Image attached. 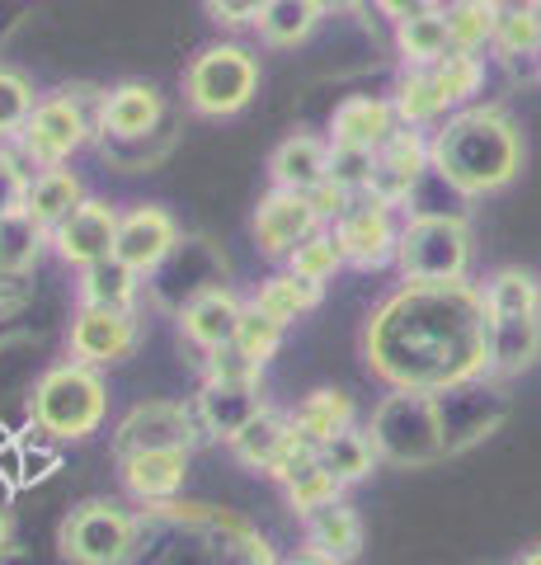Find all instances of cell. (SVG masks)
I'll use <instances>...</instances> for the list:
<instances>
[{"instance_id":"obj_1","label":"cell","mask_w":541,"mask_h":565,"mask_svg":"<svg viewBox=\"0 0 541 565\" xmlns=\"http://www.w3.org/2000/svg\"><path fill=\"white\" fill-rule=\"evenodd\" d=\"M363 359L391 392L443 396L490 377V311L476 282H400L363 321Z\"/></svg>"},{"instance_id":"obj_2","label":"cell","mask_w":541,"mask_h":565,"mask_svg":"<svg viewBox=\"0 0 541 565\" xmlns=\"http://www.w3.org/2000/svg\"><path fill=\"white\" fill-rule=\"evenodd\" d=\"M433 180L452 189L457 199H490L509 189L522 161H528V141L509 109L499 104H470V109L447 114L429 137Z\"/></svg>"},{"instance_id":"obj_3","label":"cell","mask_w":541,"mask_h":565,"mask_svg":"<svg viewBox=\"0 0 541 565\" xmlns=\"http://www.w3.org/2000/svg\"><path fill=\"white\" fill-rule=\"evenodd\" d=\"M29 415L43 434L52 438H90L104 429L109 419V386L95 367L85 363H57L33 382V396H29Z\"/></svg>"},{"instance_id":"obj_4","label":"cell","mask_w":541,"mask_h":565,"mask_svg":"<svg viewBox=\"0 0 541 565\" xmlns=\"http://www.w3.org/2000/svg\"><path fill=\"white\" fill-rule=\"evenodd\" d=\"M476 236L462 212H414L400 226V282H466Z\"/></svg>"},{"instance_id":"obj_5","label":"cell","mask_w":541,"mask_h":565,"mask_svg":"<svg viewBox=\"0 0 541 565\" xmlns=\"http://www.w3.org/2000/svg\"><path fill=\"white\" fill-rule=\"evenodd\" d=\"M372 448L381 462L391 467H433L447 457V438H443V419H439V401L419 396V392H391L381 396L372 411Z\"/></svg>"},{"instance_id":"obj_6","label":"cell","mask_w":541,"mask_h":565,"mask_svg":"<svg viewBox=\"0 0 541 565\" xmlns=\"http://www.w3.org/2000/svg\"><path fill=\"white\" fill-rule=\"evenodd\" d=\"M259 90V57L240 43L203 47L184 71V99L203 118H231Z\"/></svg>"},{"instance_id":"obj_7","label":"cell","mask_w":541,"mask_h":565,"mask_svg":"<svg viewBox=\"0 0 541 565\" xmlns=\"http://www.w3.org/2000/svg\"><path fill=\"white\" fill-rule=\"evenodd\" d=\"M90 141V118H85V104L62 90V95H47L39 99V109L24 122V132L10 141V151L20 156L29 170H62L72 156Z\"/></svg>"},{"instance_id":"obj_8","label":"cell","mask_w":541,"mask_h":565,"mask_svg":"<svg viewBox=\"0 0 541 565\" xmlns=\"http://www.w3.org/2000/svg\"><path fill=\"white\" fill-rule=\"evenodd\" d=\"M57 542L72 565H123L137 542V519L109 500H85L66 514Z\"/></svg>"},{"instance_id":"obj_9","label":"cell","mask_w":541,"mask_h":565,"mask_svg":"<svg viewBox=\"0 0 541 565\" xmlns=\"http://www.w3.org/2000/svg\"><path fill=\"white\" fill-rule=\"evenodd\" d=\"M194 444H198V415L180 401H142L113 429L118 462L142 457V452H188Z\"/></svg>"},{"instance_id":"obj_10","label":"cell","mask_w":541,"mask_h":565,"mask_svg":"<svg viewBox=\"0 0 541 565\" xmlns=\"http://www.w3.org/2000/svg\"><path fill=\"white\" fill-rule=\"evenodd\" d=\"M439 401V419H443V438H447V457H457L466 448L485 444L504 419H509V392L499 382L480 377L466 386H452V392L433 396Z\"/></svg>"},{"instance_id":"obj_11","label":"cell","mask_w":541,"mask_h":565,"mask_svg":"<svg viewBox=\"0 0 541 565\" xmlns=\"http://www.w3.org/2000/svg\"><path fill=\"white\" fill-rule=\"evenodd\" d=\"M339 241V255L348 269L358 274H377L396 264V250H400V226H396V212L381 207L377 199H354V207L329 226Z\"/></svg>"},{"instance_id":"obj_12","label":"cell","mask_w":541,"mask_h":565,"mask_svg":"<svg viewBox=\"0 0 541 565\" xmlns=\"http://www.w3.org/2000/svg\"><path fill=\"white\" fill-rule=\"evenodd\" d=\"M180 222L170 217L165 207L155 203H137L128 207L123 217H118V241H113V259L123 264V269H132L137 278H151L161 274L170 255L180 250Z\"/></svg>"},{"instance_id":"obj_13","label":"cell","mask_w":541,"mask_h":565,"mask_svg":"<svg viewBox=\"0 0 541 565\" xmlns=\"http://www.w3.org/2000/svg\"><path fill=\"white\" fill-rule=\"evenodd\" d=\"M250 232H255L259 255L288 264V255L296 250V245H306L316 232H325V222H321V212H316V203H311L306 193L269 189L264 199H259V207H255Z\"/></svg>"},{"instance_id":"obj_14","label":"cell","mask_w":541,"mask_h":565,"mask_svg":"<svg viewBox=\"0 0 541 565\" xmlns=\"http://www.w3.org/2000/svg\"><path fill=\"white\" fill-rule=\"evenodd\" d=\"M137 340H142L137 311H85V307H76L66 349H72V363H85L99 373V367H118L123 359H132Z\"/></svg>"},{"instance_id":"obj_15","label":"cell","mask_w":541,"mask_h":565,"mask_svg":"<svg viewBox=\"0 0 541 565\" xmlns=\"http://www.w3.org/2000/svg\"><path fill=\"white\" fill-rule=\"evenodd\" d=\"M424 174H433L429 161V137L414 128H396L391 141L377 151V170H372V189L368 199H377L381 207H400L414 199V189L424 184Z\"/></svg>"},{"instance_id":"obj_16","label":"cell","mask_w":541,"mask_h":565,"mask_svg":"<svg viewBox=\"0 0 541 565\" xmlns=\"http://www.w3.org/2000/svg\"><path fill=\"white\" fill-rule=\"evenodd\" d=\"M118 217L123 212L109 207L104 199H85L72 217H66L57 232H52V250H57L62 264L72 269H95V264L113 259V241H118Z\"/></svg>"},{"instance_id":"obj_17","label":"cell","mask_w":541,"mask_h":565,"mask_svg":"<svg viewBox=\"0 0 541 565\" xmlns=\"http://www.w3.org/2000/svg\"><path fill=\"white\" fill-rule=\"evenodd\" d=\"M246 307L250 302H240L231 288H213V292H203V297H194V302L180 307V334L203 353V359L207 353H221V349L236 344L240 321H246Z\"/></svg>"},{"instance_id":"obj_18","label":"cell","mask_w":541,"mask_h":565,"mask_svg":"<svg viewBox=\"0 0 541 565\" xmlns=\"http://www.w3.org/2000/svg\"><path fill=\"white\" fill-rule=\"evenodd\" d=\"M400 128L391 99L381 95H348L329 114V147H354V151H381Z\"/></svg>"},{"instance_id":"obj_19","label":"cell","mask_w":541,"mask_h":565,"mask_svg":"<svg viewBox=\"0 0 541 565\" xmlns=\"http://www.w3.org/2000/svg\"><path fill=\"white\" fill-rule=\"evenodd\" d=\"M269 180L283 193H316L329 184V137L316 132H292L269 156Z\"/></svg>"},{"instance_id":"obj_20","label":"cell","mask_w":541,"mask_h":565,"mask_svg":"<svg viewBox=\"0 0 541 565\" xmlns=\"http://www.w3.org/2000/svg\"><path fill=\"white\" fill-rule=\"evenodd\" d=\"M259 411H264V382H203L194 401L198 424L221 444H231Z\"/></svg>"},{"instance_id":"obj_21","label":"cell","mask_w":541,"mask_h":565,"mask_svg":"<svg viewBox=\"0 0 541 565\" xmlns=\"http://www.w3.org/2000/svg\"><path fill=\"white\" fill-rule=\"evenodd\" d=\"M165 114V99L147 81H123L99 99V132L118 141H142L155 132V122Z\"/></svg>"},{"instance_id":"obj_22","label":"cell","mask_w":541,"mask_h":565,"mask_svg":"<svg viewBox=\"0 0 541 565\" xmlns=\"http://www.w3.org/2000/svg\"><path fill=\"white\" fill-rule=\"evenodd\" d=\"M288 415H292V434L302 438L306 448H316V457L325 444H335L339 434L358 429V405L348 392H339V386H321V392L302 396V405Z\"/></svg>"},{"instance_id":"obj_23","label":"cell","mask_w":541,"mask_h":565,"mask_svg":"<svg viewBox=\"0 0 541 565\" xmlns=\"http://www.w3.org/2000/svg\"><path fill=\"white\" fill-rule=\"evenodd\" d=\"M302 537H306V546H302L306 556H321V561L348 565V561L363 552V519H358V509H354V504L339 500V504L321 509V514L302 519Z\"/></svg>"},{"instance_id":"obj_24","label":"cell","mask_w":541,"mask_h":565,"mask_svg":"<svg viewBox=\"0 0 541 565\" xmlns=\"http://www.w3.org/2000/svg\"><path fill=\"white\" fill-rule=\"evenodd\" d=\"M118 476H123V490L142 504H165L184 490L188 481V452H142L118 462Z\"/></svg>"},{"instance_id":"obj_25","label":"cell","mask_w":541,"mask_h":565,"mask_svg":"<svg viewBox=\"0 0 541 565\" xmlns=\"http://www.w3.org/2000/svg\"><path fill=\"white\" fill-rule=\"evenodd\" d=\"M541 359V316L490 321V382H509Z\"/></svg>"},{"instance_id":"obj_26","label":"cell","mask_w":541,"mask_h":565,"mask_svg":"<svg viewBox=\"0 0 541 565\" xmlns=\"http://www.w3.org/2000/svg\"><path fill=\"white\" fill-rule=\"evenodd\" d=\"M226 448H231V457H236V462L246 467V471H264V476H269V471L278 467V457L292 448V415L264 405V411H259Z\"/></svg>"},{"instance_id":"obj_27","label":"cell","mask_w":541,"mask_h":565,"mask_svg":"<svg viewBox=\"0 0 541 565\" xmlns=\"http://www.w3.org/2000/svg\"><path fill=\"white\" fill-rule=\"evenodd\" d=\"M396 52H400V62H405V71H433L439 66L452 52L443 6H419L405 24H396Z\"/></svg>"},{"instance_id":"obj_28","label":"cell","mask_w":541,"mask_h":565,"mask_svg":"<svg viewBox=\"0 0 541 565\" xmlns=\"http://www.w3.org/2000/svg\"><path fill=\"white\" fill-rule=\"evenodd\" d=\"M485 311L490 321H509V316H541V274L522 269V264H499V269L480 282Z\"/></svg>"},{"instance_id":"obj_29","label":"cell","mask_w":541,"mask_h":565,"mask_svg":"<svg viewBox=\"0 0 541 565\" xmlns=\"http://www.w3.org/2000/svg\"><path fill=\"white\" fill-rule=\"evenodd\" d=\"M90 199V193H85V184H80V174L76 170H43V174H33V189H29V217L43 226V232L52 236L57 232V226L72 217V212Z\"/></svg>"},{"instance_id":"obj_30","label":"cell","mask_w":541,"mask_h":565,"mask_svg":"<svg viewBox=\"0 0 541 565\" xmlns=\"http://www.w3.org/2000/svg\"><path fill=\"white\" fill-rule=\"evenodd\" d=\"M391 109H396L400 128H414V132L439 128V122L452 114L439 81H433V71H400V81L391 90Z\"/></svg>"},{"instance_id":"obj_31","label":"cell","mask_w":541,"mask_h":565,"mask_svg":"<svg viewBox=\"0 0 541 565\" xmlns=\"http://www.w3.org/2000/svg\"><path fill=\"white\" fill-rule=\"evenodd\" d=\"M137 297H142V278L123 269L118 259L95 264L76 282V302L85 311H137Z\"/></svg>"},{"instance_id":"obj_32","label":"cell","mask_w":541,"mask_h":565,"mask_svg":"<svg viewBox=\"0 0 541 565\" xmlns=\"http://www.w3.org/2000/svg\"><path fill=\"white\" fill-rule=\"evenodd\" d=\"M325 14H329L325 0H264V14H259L255 29L269 47H296L316 33Z\"/></svg>"},{"instance_id":"obj_33","label":"cell","mask_w":541,"mask_h":565,"mask_svg":"<svg viewBox=\"0 0 541 565\" xmlns=\"http://www.w3.org/2000/svg\"><path fill=\"white\" fill-rule=\"evenodd\" d=\"M325 302V288H316V282H306V278H296V274H273V278H264L259 282V292L250 297V307L255 311H264L269 321H278V326H292L296 316H306V311H316Z\"/></svg>"},{"instance_id":"obj_34","label":"cell","mask_w":541,"mask_h":565,"mask_svg":"<svg viewBox=\"0 0 541 565\" xmlns=\"http://www.w3.org/2000/svg\"><path fill=\"white\" fill-rule=\"evenodd\" d=\"M499 14H504V6H495V0H457V6H443L452 52H470V57H480L485 47H495Z\"/></svg>"},{"instance_id":"obj_35","label":"cell","mask_w":541,"mask_h":565,"mask_svg":"<svg viewBox=\"0 0 541 565\" xmlns=\"http://www.w3.org/2000/svg\"><path fill=\"white\" fill-rule=\"evenodd\" d=\"M47 245H52V236L29 217V212L0 217V274H14V278L29 274L33 264L43 259Z\"/></svg>"},{"instance_id":"obj_36","label":"cell","mask_w":541,"mask_h":565,"mask_svg":"<svg viewBox=\"0 0 541 565\" xmlns=\"http://www.w3.org/2000/svg\"><path fill=\"white\" fill-rule=\"evenodd\" d=\"M377 448H372V434L368 429H348L339 434L335 444H325L321 448V467L335 476V481L348 490V486H358V481H368V476L377 471Z\"/></svg>"},{"instance_id":"obj_37","label":"cell","mask_w":541,"mask_h":565,"mask_svg":"<svg viewBox=\"0 0 541 565\" xmlns=\"http://www.w3.org/2000/svg\"><path fill=\"white\" fill-rule=\"evenodd\" d=\"M495 52L499 62L541 57V6H504L495 29Z\"/></svg>"},{"instance_id":"obj_38","label":"cell","mask_w":541,"mask_h":565,"mask_svg":"<svg viewBox=\"0 0 541 565\" xmlns=\"http://www.w3.org/2000/svg\"><path fill=\"white\" fill-rule=\"evenodd\" d=\"M433 81H439V90L447 99V109H470L476 95L485 90V62L470 57V52H447V57L433 66Z\"/></svg>"},{"instance_id":"obj_39","label":"cell","mask_w":541,"mask_h":565,"mask_svg":"<svg viewBox=\"0 0 541 565\" xmlns=\"http://www.w3.org/2000/svg\"><path fill=\"white\" fill-rule=\"evenodd\" d=\"M283 494H288V509H292L296 519H311V514H321V509L339 504V500H344V486L321 467V457H316V462H306V467L283 486Z\"/></svg>"},{"instance_id":"obj_40","label":"cell","mask_w":541,"mask_h":565,"mask_svg":"<svg viewBox=\"0 0 541 565\" xmlns=\"http://www.w3.org/2000/svg\"><path fill=\"white\" fill-rule=\"evenodd\" d=\"M33 109H39V99H33L29 76L14 66H0V147H10V141L24 132Z\"/></svg>"},{"instance_id":"obj_41","label":"cell","mask_w":541,"mask_h":565,"mask_svg":"<svg viewBox=\"0 0 541 565\" xmlns=\"http://www.w3.org/2000/svg\"><path fill=\"white\" fill-rule=\"evenodd\" d=\"M344 269V255H339V241H335V232H316L306 245H296V250L288 255V274H296V278H306V282H316V288H325L329 278H335Z\"/></svg>"},{"instance_id":"obj_42","label":"cell","mask_w":541,"mask_h":565,"mask_svg":"<svg viewBox=\"0 0 541 565\" xmlns=\"http://www.w3.org/2000/svg\"><path fill=\"white\" fill-rule=\"evenodd\" d=\"M372 170H377V156H372V151L329 147V184L344 189L348 199H368V189H372Z\"/></svg>"},{"instance_id":"obj_43","label":"cell","mask_w":541,"mask_h":565,"mask_svg":"<svg viewBox=\"0 0 541 565\" xmlns=\"http://www.w3.org/2000/svg\"><path fill=\"white\" fill-rule=\"evenodd\" d=\"M283 326H278V321H269V316L264 311H255V307H246V321H240V334H236V349L240 353H246V359L250 363H259V367H264L269 359H273V353L278 349H283Z\"/></svg>"},{"instance_id":"obj_44","label":"cell","mask_w":541,"mask_h":565,"mask_svg":"<svg viewBox=\"0 0 541 565\" xmlns=\"http://www.w3.org/2000/svg\"><path fill=\"white\" fill-rule=\"evenodd\" d=\"M29 189H33L29 166L10 147H0V217H10V212H24L29 207Z\"/></svg>"},{"instance_id":"obj_45","label":"cell","mask_w":541,"mask_h":565,"mask_svg":"<svg viewBox=\"0 0 541 565\" xmlns=\"http://www.w3.org/2000/svg\"><path fill=\"white\" fill-rule=\"evenodd\" d=\"M203 382H264V367L250 363L236 344L221 353H207L203 359Z\"/></svg>"},{"instance_id":"obj_46","label":"cell","mask_w":541,"mask_h":565,"mask_svg":"<svg viewBox=\"0 0 541 565\" xmlns=\"http://www.w3.org/2000/svg\"><path fill=\"white\" fill-rule=\"evenodd\" d=\"M207 14H213V24L221 29H246V24H259V14H264V0H213L207 6Z\"/></svg>"},{"instance_id":"obj_47","label":"cell","mask_w":541,"mask_h":565,"mask_svg":"<svg viewBox=\"0 0 541 565\" xmlns=\"http://www.w3.org/2000/svg\"><path fill=\"white\" fill-rule=\"evenodd\" d=\"M513 565H541V546H528V552H522Z\"/></svg>"},{"instance_id":"obj_48","label":"cell","mask_w":541,"mask_h":565,"mask_svg":"<svg viewBox=\"0 0 541 565\" xmlns=\"http://www.w3.org/2000/svg\"><path fill=\"white\" fill-rule=\"evenodd\" d=\"M288 565H335V561H321V556H306V552H296Z\"/></svg>"},{"instance_id":"obj_49","label":"cell","mask_w":541,"mask_h":565,"mask_svg":"<svg viewBox=\"0 0 541 565\" xmlns=\"http://www.w3.org/2000/svg\"><path fill=\"white\" fill-rule=\"evenodd\" d=\"M6 542H10V523H6V514H0V552H6Z\"/></svg>"},{"instance_id":"obj_50","label":"cell","mask_w":541,"mask_h":565,"mask_svg":"<svg viewBox=\"0 0 541 565\" xmlns=\"http://www.w3.org/2000/svg\"><path fill=\"white\" fill-rule=\"evenodd\" d=\"M537 76H541V57H537Z\"/></svg>"}]
</instances>
